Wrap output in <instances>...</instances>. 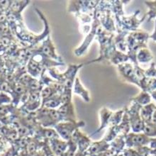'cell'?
Here are the masks:
<instances>
[{"instance_id":"f1b7e54d","label":"cell","mask_w":156,"mask_h":156,"mask_svg":"<svg viewBox=\"0 0 156 156\" xmlns=\"http://www.w3.org/2000/svg\"><path fill=\"white\" fill-rule=\"evenodd\" d=\"M144 133L148 137L156 138V125L152 122L145 123L144 128Z\"/></svg>"},{"instance_id":"9c48e42d","label":"cell","mask_w":156,"mask_h":156,"mask_svg":"<svg viewBox=\"0 0 156 156\" xmlns=\"http://www.w3.org/2000/svg\"><path fill=\"white\" fill-rule=\"evenodd\" d=\"M36 51L40 52L43 55L46 57L51 58V59L55 60V61L59 62H64L62 58L59 56L56 53L55 47L53 45V41H52L51 36L48 35L42 41L41 45L38 48H34Z\"/></svg>"},{"instance_id":"e575fe53","label":"cell","mask_w":156,"mask_h":156,"mask_svg":"<svg viewBox=\"0 0 156 156\" xmlns=\"http://www.w3.org/2000/svg\"><path fill=\"white\" fill-rule=\"evenodd\" d=\"M150 94H151V98L154 99L156 101V90L153 91V92H151Z\"/></svg>"},{"instance_id":"1f68e13d","label":"cell","mask_w":156,"mask_h":156,"mask_svg":"<svg viewBox=\"0 0 156 156\" xmlns=\"http://www.w3.org/2000/svg\"><path fill=\"white\" fill-rule=\"evenodd\" d=\"M150 148L153 150H156V138H151L150 142H149Z\"/></svg>"},{"instance_id":"f546056e","label":"cell","mask_w":156,"mask_h":156,"mask_svg":"<svg viewBox=\"0 0 156 156\" xmlns=\"http://www.w3.org/2000/svg\"><path fill=\"white\" fill-rule=\"evenodd\" d=\"M133 66L136 77H137L138 82H140L146 77V75H145V70L140 68L139 65H133Z\"/></svg>"},{"instance_id":"9a60e30c","label":"cell","mask_w":156,"mask_h":156,"mask_svg":"<svg viewBox=\"0 0 156 156\" xmlns=\"http://www.w3.org/2000/svg\"><path fill=\"white\" fill-rule=\"evenodd\" d=\"M110 148V144L109 143L106 142L105 140L102 139L100 141H96L92 143L89 147L87 150L85 151L84 154H87L90 156H94L99 154V153L106 152L109 151Z\"/></svg>"},{"instance_id":"7a4b0ae2","label":"cell","mask_w":156,"mask_h":156,"mask_svg":"<svg viewBox=\"0 0 156 156\" xmlns=\"http://www.w3.org/2000/svg\"><path fill=\"white\" fill-rule=\"evenodd\" d=\"M84 66V64H70L67 70L63 73H59L55 68L48 69L49 75L55 80L58 83L62 86L63 89L73 90V84L76 79V75L80 69Z\"/></svg>"},{"instance_id":"44dd1931","label":"cell","mask_w":156,"mask_h":156,"mask_svg":"<svg viewBox=\"0 0 156 156\" xmlns=\"http://www.w3.org/2000/svg\"><path fill=\"white\" fill-rule=\"evenodd\" d=\"M125 146V136L121 134V135L117 136L115 139L112 140V144H110L111 150L109 151H111V153H113V154L117 155L123 150Z\"/></svg>"},{"instance_id":"52a82bcc","label":"cell","mask_w":156,"mask_h":156,"mask_svg":"<svg viewBox=\"0 0 156 156\" xmlns=\"http://www.w3.org/2000/svg\"><path fill=\"white\" fill-rule=\"evenodd\" d=\"M84 121H64L59 122L55 126V128L58 133L63 138L64 140H69L71 139L74 132L80 127L84 126Z\"/></svg>"},{"instance_id":"e0dca14e","label":"cell","mask_w":156,"mask_h":156,"mask_svg":"<svg viewBox=\"0 0 156 156\" xmlns=\"http://www.w3.org/2000/svg\"><path fill=\"white\" fill-rule=\"evenodd\" d=\"M73 91L74 92V94H77L81 97L85 102H90V92L82 85L79 77H77L75 80L74 84H73Z\"/></svg>"},{"instance_id":"5b68a950","label":"cell","mask_w":156,"mask_h":156,"mask_svg":"<svg viewBox=\"0 0 156 156\" xmlns=\"http://www.w3.org/2000/svg\"><path fill=\"white\" fill-rule=\"evenodd\" d=\"M141 107V106L134 102L130 103L129 107H126L133 133H141L144 131V122L140 115Z\"/></svg>"},{"instance_id":"836d02e7","label":"cell","mask_w":156,"mask_h":156,"mask_svg":"<svg viewBox=\"0 0 156 156\" xmlns=\"http://www.w3.org/2000/svg\"><path fill=\"white\" fill-rule=\"evenodd\" d=\"M151 122L156 125V110L154 112H153V116H152V119H151Z\"/></svg>"},{"instance_id":"4fadbf2b","label":"cell","mask_w":156,"mask_h":156,"mask_svg":"<svg viewBox=\"0 0 156 156\" xmlns=\"http://www.w3.org/2000/svg\"><path fill=\"white\" fill-rule=\"evenodd\" d=\"M57 111L59 114L61 119V121H76V116L75 113V107L73 101L62 104L57 109Z\"/></svg>"},{"instance_id":"3957f363","label":"cell","mask_w":156,"mask_h":156,"mask_svg":"<svg viewBox=\"0 0 156 156\" xmlns=\"http://www.w3.org/2000/svg\"><path fill=\"white\" fill-rule=\"evenodd\" d=\"M140 12V10L136 11L133 14L130 16H123L120 18L114 19L117 30H123L129 33L138 31V28L142 24L146 19V15L145 14L142 18H138V15Z\"/></svg>"},{"instance_id":"ba28073f","label":"cell","mask_w":156,"mask_h":156,"mask_svg":"<svg viewBox=\"0 0 156 156\" xmlns=\"http://www.w3.org/2000/svg\"><path fill=\"white\" fill-rule=\"evenodd\" d=\"M99 1H73L68 3V12L73 14L93 13Z\"/></svg>"},{"instance_id":"4dcf8cb0","label":"cell","mask_w":156,"mask_h":156,"mask_svg":"<svg viewBox=\"0 0 156 156\" xmlns=\"http://www.w3.org/2000/svg\"><path fill=\"white\" fill-rule=\"evenodd\" d=\"M145 75L149 78H156V67L154 62L151 64L150 68L145 70Z\"/></svg>"},{"instance_id":"2e32d148","label":"cell","mask_w":156,"mask_h":156,"mask_svg":"<svg viewBox=\"0 0 156 156\" xmlns=\"http://www.w3.org/2000/svg\"><path fill=\"white\" fill-rule=\"evenodd\" d=\"M129 60V58L126 53H122V52L117 51L116 48H114L110 53L107 61H109L110 63L118 66L119 65L127 62Z\"/></svg>"},{"instance_id":"cb8c5ba5","label":"cell","mask_w":156,"mask_h":156,"mask_svg":"<svg viewBox=\"0 0 156 156\" xmlns=\"http://www.w3.org/2000/svg\"><path fill=\"white\" fill-rule=\"evenodd\" d=\"M139 87L142 91L151 93L156 90V78H149L146 77L139 82Z\"/></svg>"},{"instance_id":"6da1fadb","label":"cell","mask_w":156,"mask_h":156,"mask_svg":"<svg viewBox=\"0 0 156 156\" xmlns=\"http://www.w3.org/2000/svg\"><path fill=\"white\" fill-rule=\"evenodd\" d=\"M114 36H115V34L107 31L105 29H104V28L101 26L99 28L97 34V41H99V46H100L99 56L97 59L87 62L88 64L92 63V62L105 61V60H108L110 53L114 48H116L114 42Z\"/></svg>"},{"instance_id":"30bf717a","label":"cell","mask_w":156,"mask_h":156,"mask_svg":"<svg viewBox=\"0 0 156 156\" xmlns=\"http://www.w3.org/2000/svg\"><path fill=\"white\" fill-rule=\"evenodd\" d=\"M151 138L143 133H129L125 136L126 146L129 148H137L149 144Z\"/></svg>"},{"instance_id":"484cf974","label":"cell","mask_w":156,"mask_h":156,"mask_svg":"<svg viewBox=\"0 0 156 156\" xmlns=\"http://www.w3.org/2000/svg\"><path fill=\"white\" fill-rule=\"evenodd\" d=\"M51 144L53 151L57 155L63 154L68 147V144L66 142L60 140L58 138L51 139Z\"/></svg>"},{"instance_id":"4316f807","label":"cell","mask_w":156,"mask_h":156,"mask_svg":"<svg viewBox=\"0 0 156 156\" xmlns=\"http://www.w3.org/2000/svg\"><path fill=\"white\" fill-rule=\"evenodd\" d=\"M125 112V108L123 109L119 110L116 112H113L112 115L111 116L109 121V126H118L119 123H121V120H122L123 114Z\"/></svg>"},{"instance_id":"603a6c76","label":"cell","mask_w":156,"mask_h":156,"mask_svg":"<svg viewBox=\"0 0 156 156\" xmlns=\"http://www.w3.org/2000/svg\"><path fill=\"white\" fill-rule=\"evenodd\" d=\"M153 59V55L148 48H143L138 51L136 54V60L139 63H148Z\"/></svg>"},{"instance_id":"277c9868","label":"cell","mask_w":156,"mask_h":156,"mask_svg":"<svg viewBox=\"0 0 156 156\" xmlns=\"http://www.w3.org/2000/svg\"><path fill=\"white\" fill-rule=\"evenodd\" d=\"M34 116L44 126H55L57 123L61 121V119L57 109L40 107L34 113Z\"/></svg>"},{"instance_id":"83f0119b","label":"cell","mask_w":156,"mask_h":156,"mask_svg":"<svg viewBox=\"0 0 156 156\" xmlns=\"http://www.w3.org/2000/svg\"><path fill=\"white\" fill-rule=\"evenodd\" d=\"M144 4L148 8V12L146 14L148 17V21H150L153 19H156V1H146Z\"/></svg>"},{"instance_id":"d4e9b609","label":"cell","mask_w":156,"mask_h":156,"mask_svg":"<svg viewBox=\"0 0 156 156\" xmlns=\"http://www.w3.org/2000/svg\"><path fill=\"white\" fill-rule=\"evenodd\" d=\"M129 34L138 43L144 45H146V46H148L147 43H148V39L150 38V35L147 32L141 31V30H138L136 31L131 32V33H129Z\"/></svg>"},{"instance_id":"8fae6325","label":"cell","mask_w":156,"mask_h":156,"mask_svg":"<svg viewBox=\"0 0 156 156\" xmlns=\"http://www.w3.org/2000/svg\"><path fill=\"white\" fill-rule=\"evenodd\" d=\"M119 74L122 79L129 83L135 84L139 87V82L136 77L135 72H134V66L133 63H129V62H125V63L121 64L117 66Z\"/></svg>"},{"instance_id":"7c38bea8","label":"cell","mask_w":156,"mask_h":156,"mask_svg":"<svg viewBox=\"0 0 156 156\" xmlns=\"http://www.w3.org/2000/svg\"><path fill=\"white\" fill-rule=\"evenodd\" d=\"M41 90L30 91L28 95L27 99L23 105L26 109L29 112L38 110L41 107L42 99L41 97Z\"/></svg>"},{"instance_id":"ffe728a7","label":"cell","mask_w":156,"mask_h":156,"mask_svg":"<svg viewBox=\"0 0 156 156\" xmlns=\"http://www.w3.org/2000/svg\"><path fill=\"white\" fill-rule=\"evenodd\" d=\"M129 3V2L123 1H109L110 9L112 14H114V18H120L124 16L125 13L123 11V4Z\"/></svg>"},{"instance_id":"d6986e66","label":"cell","mask_w":156,"mask_h":156,"mask_svg":"<svg viewBox=\"0 0 156 156\" xmlns=\"http://www.w3.org/2000/svg\"><path fill=\"white\" fill-rule=\"evenodd\" d=\"M156 110V106L153 103H150L149 105L141 107L140 111V115L142 120L145 123L151 122V119L153 112Z\"/></svg>"},{"instance_id":"7402d4cb","label":"cell","mask_w":156,"mask_h":156,"mask_svg":"<svg viewBox=\"0 0 156 156\" xmlns=\"http://www.w3.org/2000/svg\"><path fill=\"white\" fill-rule=\"evenodd\" d=\"M130 102L136 103L141 107H144L151 103V96L150 93L141 91L136 96L130 99Z\"/></svg>"},{"instance_id":"5bb4252c","label":"cell","mask_w":156,"mask_h":156,"mask_svg":"<svg viewBox=\"0 0 156 156\" xmlns=\"http://www.w3.org/2000/svg\"><path fill=\"white\" fill-rule=\"evenodd\" d=\"M129 32L123 30H117L114 38V42L117 51L127 53V42L126 38Z\"/></svg>"},{"instance_id":"8992f818","label":"cell","mask_w":156,"mask_h":156,"mask_svg":"<svg viewBox=\"0 0 156 156\" xmlns=\"http://www.w3.org/2000/svg\"><path fill=\"white\" fill-rule=\"evenodd\" d=\"M101 23L97 17L94 16H93V21L92 22V24H91V29L90 31L88 32L87 34H86L85 38L81 45H80L79 47L77 48L74 51L75 55L77 56V57H80L82 55L85 53L87 50L90 46L91 43L92 42L93 40H94L95 36H97V31H98L99 28L101 27Z\"/></svg>"},{"instance_id":"d6a6232c","label":"cell","mask_w":156,"mask_h":156,"mask_svg":"<svg viewBox=\"0 0 156 156\" xmlns=\"http://www.w3.org/2000/svg\"><path fill=\"white\" fill-rule=\"evenodd\" d=\"M150 38L152 39L153 41L156 42V19H155V24L154 31H153V33L151 34V35H150Z\"/></svg>"},{"instance_id":"ac0fdd59","label":"cell","mask_w":156,"mask_h":156,"mask_svg":"<svg viewBox=\"0 0 156 156\" xmlns=\"http://www.w3.org/2000/svg\"><path fill=\"white\" fill-rule=\"evenodd\" d=\"M99 114H100V119H101L100 126H99V129H97L94 133H92V135H94V134L97 133H99V131H101V130L105 129L106 127H107L109 125V121H110V119H111L112 114H113V112H112L111 110L109 109L107 107H102L100 109Z\"/></svg>"}]
</instances>
